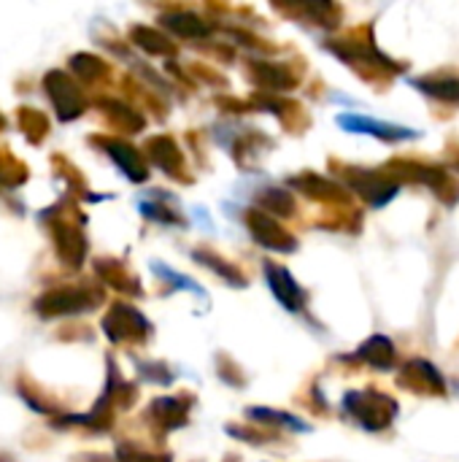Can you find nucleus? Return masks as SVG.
<instances>
[{"mask_svg":"<svg viewBox=\"0 0 459 462\" xmlns=\"http://www.w3.org/2000/svg\"><path fill=\"white\" fill-rule=\"evenodd\" d=\"M349 184L363 195L368 198L373 206H384L387 200L395 198L398 192V181L384 176V173H376V171H349Z\"/></svg>","mask_w":459,"mask_h":462,"instance_id":"obj_1","label":"nucleus"},{"mask_svg":"<svg viewBox=\"0 0 459 462\" xmlns=\"http://www.w3.org/2000/svg\"><path fill=\"white\" fill-rule=\"evenodd\" d=\"M338 122L346 130H352V133H368V135H376V138H384V141H400V138H417L419 135L417 130L398 127V125H387V122H376V119L357 116V114H344Z\"/></svg>","mask_w":459,"mask_h":462,"instance_id":"obj_2","label":"nucleus"},{"mask_svg":"<svg viewBox=\"0 0 459 462\" xmlns=\"http://www.w3.org/2000/svg\"><path fill=\"white\" fill-rule=\"evenodd\" d=\"M417 87L422 92H427L430 97L441 100V103H459V79L457 76H427V79H419Z\"/></svg>","mask_w":459,"mask_h":462,"instance_id":"obj_3","label":"nucleus"},{"mask_svg":"<svg viewBox=\"0 0 459 462\" xmlns=\"http://www.w3.org/2000/svg\"><path fill=\"white\" fill-rule=\"evenodd\" d=\"M252 225H254V233L260 236V241H262V244L276 246V249H289V246H292L289 236H287L279 225H273L268 217H262V214H252Z\"/></svg>","mask_w":459,"mask_h":462,"instance_id":"obj_4","label":"nucleus"}]
</instances>
